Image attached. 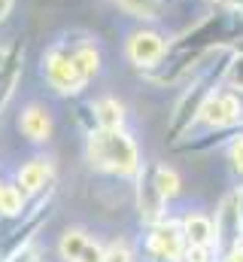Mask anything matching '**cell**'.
I'll use <instances>...</instances> for the list:
<instances>
[{
	"label": "cell",
	"instance_id": "1",
	"mask_svg": "<svg viewBox=\"0 0 243 262\" xmlns=\"http://www.w3.org/2000/svg\"><path fill=\"white\" fill-rule=\"evenodd\" d=\"M231 49H234V46H231ZM231 49L213 52L210 58H204L201 64L191 70V76L185 79L180 98H177V104H174V110H171V119H167V140H180L182 134H188V131L195 128L204 101H207V98L222 85V79H225V64H228V52H231Z\"/></svg>",
	"mask_w": 243,
	"mask_h": 262
},
{
	"label": "cell",
	"instance_id": "2",
	"mask_svg": "<svg viewBox=\"0 0 243 262\" xmlns=\"http://www.w3.org/2000/svg\"><path fill=\"white\" fill-rule=\"evenodd\" d=\"M85 162L110 177L134 180L143 168L137 140L125 128H91L85 131Z\"/></svg>",
	"mask_w": 243,
	"mask_h": 262
},
{
	"label": "cell",
	"instance_id": "3",
	"mask_svg": "<svg viewBox=\"0 0 243 262\" xmlns=\"http://www.w3.org/2000/svg\"><path fill=\"white\" fill-rule=\"evenodd\" d=\"M40 76L46 79L49 92L58 98H79L85 92V76L79 73L76 55H73V34H64L52 40L40 58Z\"/></svg>",
	"mask_w": 243,
	"mask_h": 262
},
{
	"label": "cell",
	"instance_id": "4",
	"mask_svg": "<svg viewBox=\"0 0 243 262\" xmlns=\"http://www.w3.org/2000/svg\"><path fill=\"white\" fill-rule=\"evenodd\" d=\"M167 49H171V37L164 31H158L155 25H140L125 40V58L131 61L134 70H140L143 76L164 61Z\"/></svg>",
	"mask_w": 243,
	"mask_h": 262
},
{
	"label": "cell",
	"instance_id": "5",
	"mask_svg": "<svg viewBox=\"0 0 243 262\" xmlns=\"http://www.w3.org/2000/svg\"><path fill=\"white\" fill-rule=\"evenodd\" d=\"M195 125H204L210 131H237L243 128V98L237 92L219 85L201 107L198 113V122Z\"/></svg>",
	"mask_w": 243,
	"mask_h": 262
},
{
	"label": "cell",
	"instance_id": "6",
	"mask_svg": "<svg viewBox=\"0 0 243 262\" xmlns=\"http://www.w3.org/2000/svg\"><path fill=\"white\" fill-rule=\"evenodd\" d=\"M146 262H180L185 253V238H182L180 220H158L146 226V241H143Z\"/></svg>",
	"mask_w": 243,
	"mask_h": 262
},
{
	"label": "cell",
	"instance_id": "7",
	"mask_svg": "<svg viewBox=\"0 0 243 262\" xmlns=\"http://www.w3.org/2000/svg\"><path fill=\"white\" fill-rule=\"evenodd\" d=\"M210 216H213V229H216V247H219V253H225V250H231V247L243 244V226H240V213H237L234 189L219 198V204H216V210H213Z\"/></svg>",
	"mask_w": 243,
	"mask_h": 262
},
{
	"label": "cell",
	"instance_id": "8",
	"mask_svg": "<svg viewBox=\"0 0 243 262\" xmlns=\"http://www.w3.org/2000/svg\"><path fill=\"white\" fill-rule=\"evenodd\" d=\"M28 198L43 195L46 189L55 186V162L49 156H31L28 162L18 165L15 171V180H12Z\"/></svg>",
	"mask_w": 243,
	"mask_h": 262
},
{
	"label": "cell",
	"instance_id": "9",
	"mask_svg": "<svg viewBox=\"0 0 243 262\" xmlns=\"http://www.w3.org/2000/svg\"><path fill=\"white\" fill-rule=\"evenodd\" d=\"M134 201H137V213H140V220H143L146 226H152V223H158V220L167 216V210H164L167 201H164L161 192L155 189L152 165H149V162H143L140 174L134 177Z\"/></svg>",
	"mask_w": 243,
	"mask_h": 262
},
{
	"label": "cell",
	"instance_id": "10",
	"mask_svg": "<svg viewBox=\"0 0 243 262\" xmlns=\"http://www.w3.org/2000/svg\"><path fill=\"white\" fill-rule=\"evenodd\" d=\"M18 134L34 143V146H43L52 140V131H55V119H52V110L43 104V101H28L21 110H18Z\"/></svg>",
	"mask_w": 243,
	"mask_h": 262
},
{
	"label": "cell",
	"instance_id": "11",
	"mask_svg": "<svg viewBox=\"0 0 243 262\" xmlns=\"http://www.w3.org/2000/svg\"><path fill=\"white\" fill-rule=\"evenodd\" d=\"M25 52H28V46H25V40L18 37V40H12L9 46H6V52H3V58H0V113L9 107V101L15 98V89H18V82H21V73H25Z\"/></svg>",
	"mask_w": 243,
	"mask_h": 262
},
{
	"label": "cell",
	"instance_id": "12",
	"mask_svg": "<svg viewBox=\"0 0 243 262\" xmlns=\"http://www.w3.org/2000/svg\"><path fill=\"white\" fill-rule=\"evenodd\" d=\"M58 256L64 262H101L104 247L91 241L85 229H64L58 238Z\"/></svg>",
	"mask_w": 243,
	"mask_h": 262
},
{
	"label": "cell",
	"instance_id": "13",
	"mask_svg": "<svg viewBox=\"0 0 243 262\" xmlns=\"http://www.w3.org/2000/svg\"><path fill=\"white\" fill-rule=\"evenodd\" d=\"M73 55H76V64L79 73L85 76V82H91L101 67H104V55H101V46L91 34H82V31H73Z\"/></svg>",
	"mask_w": 243,
	"mask_h": 262
},
{
	"label": "cell",
	"instance_id": "14",
	"mask_svg": "<svg viewBox=\"0 0 243 262\" xmlns=\"http://www.w3.org/2000/svg\"><path fill=\"white\" fill-rule=\"evenodd\" d=\"M185 247H201V244H216V229H213V216L204 210H188L180 220Z\"/></svg>",
	"mask_w": 243,
	"mask_h": 262
},
{
	"label": "cell",
	"instance_id": "15",
	"mask_svg": "<svg viewBox=\"0 0 243 262\" xmlns=\"http://www.w3.org/2000/svg\"><path fill=\"white\" fill-rule=\"evenodd\" d=\"M88 116H91V128H125V104L113 95H104L98 101L88 104Z\"/></svg>",
	"mask_w": 243,
	"mask_h": 262
},
{
	"label": "cell",
	"instance_id": "16",
	"mask_svg": "<svg viewBox=\"0 0 243 262\" xmlns=\"http://www.w3.org/2000/svg\"><path fill=\"white\" fill-rule=\"evenodd\" d=\"M113 3L119 6L128 18H134L140 25L161 21L164 18V6H167V0H113Z\"/></svg>",
	"mask_w": 243,
	"mask_h": 262
},
{
	"label": "cell",
	"instance_id": "17",
	"mask_svg": "<svg viewBox=\"0 0 243 262\" xmlns=\"http://www.w3.org/2000/svg\"><path fill=\"white\" fill-rule=\"evenodd\" d=\"M152 180H155V189L161 192V198L171 204L174 198H180L182 192V177L174 165H152Z\"/></svg>",
	"mask_w": 243,
	"mask_h": 262
},
{
	"label": "cell",
	"instance_id": "18",
	"mask_svg": "<svg viewBox=\"0 0 243 262\" xmlns=\"http://www.w3.org/2000/svg\"><path fill=\"white\" fill-rule=\"evenodd\" d=\"M28 201L15 183H0V216H9V220H18L25 210H28Z\"/></svg>",
	"mask_w": 243,
	"mask_h": 262
},
{
	"label": "cell",
	"instance_id": "19",
	"mask_svg": "<svg viewBox=\"0 0 243 262\" xmlns=\"http://www.w3.org/2000/svg\"><path fill=\"white\" fill-rule=\"evenodd\" d=\"M222 85L231 89V92H237V95H243V49L240 46H234V49L228 52V64H225V79H222Z\"/></svg>",
	"mask_w": 243,
	"mask_h": 262
},
{
	"label": "cell",
	"instance_id": "20",
	"mask_svg": "<svg viewBox=\"0 0 243 262\" xmlns=\"http://www.w3.org/2000/svg\"><path fill=\"white\" fill-rule=\"evenodd\" d=\"M225 152H228V162H231V171L243 180V128H237L234 134H228V143H225Z\"/></svg>",
	"mask_w": 243,
	"mask_h": 262
},
{
	"label": "cell",
	"instance_id": "21",
	"mask_svg": "<svg viewBox=\"0 0 243 262\" xmlns=\"http://www.w3.org/2000/svg\"><path fill=\"white\" fill-rule=\"evenodd\" d=\"M219 259H222V253H219L216 244H201V247H185L180 262H219Z\"/></svg>",
	"mask_w": 243,
	"mask_h": 262
},
{
	"label": "cell",
	"instance_id": "22",
	"mask_svg": "<svg viewBox=\"0 0 243 262\" xmlns=\"http://www.w3.org/2000/svg\"><path fill=\"white\" fill-rule=\"evenodd\" d=\"M101 262H134V250L125 241H113L110 247H104V259Z\"/></svg>",
	"mask_w": 243,
	"mask_h": 262
},
{
	"label": "cell",
	"instance_id": "23",
	"mask_svg": "<svg viewBox=\"0 0 243 262\" xmlns=\"http://www.w3.org/2000/svg\"><path fill=\"white\" fill-rule=\"evenodd\" d=\"M219 262H243V244H237V247H231V250H225L222 253V259Z\"/></svg>",
	"mask_w": 243,
	"mask_h": 262
},
{
	"label": "cell",
	"instance_id": "24",
	"mask_svg": "<svg viewBox=\"0 0 243 262\" xmlns=\"http://www.w3.org/2000/svg\"><path fill=\"white\" fill-rule=\"evenodd\" d=\"M15 9V0H0V25H6V18L12 15Z\"/></svg>",
	"mask_w": 243,
	"mask_h": 262
},
{
	"label": "cell",
	"instance_id": "25",
	"mask_svg": "<svg viewBox=\"0 0 243 262\" xmlns=\"http://www.w3.org/2000/svg\"><path fill=\"white\" fill-rule=\"evenodd\" d=\"M234 198H237V213H240V226H243V183L234 189Z\"/></svg>",
	"mask_w": 243,
	"mask_h": 262
},
{
	"label": "cell",
	"instance_id": "26",
	"mask_svg": "<svg viewBox=\"0 0 243 262\" xmlns=\"http://www.w3.org/2000/svg\"><path fill=\"white\" fill-rule=\"evenodd\" d=\"M0 183H3V180H0Z\"/></svg>",
	"mask_w": 243,
	"mask_h": 262
}]
</instances>
